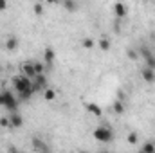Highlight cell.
<instances>
[{
  "instance_id": "obj_18",
  "label": "cell",
  "mask_w": 155,
  "mask_h": 153,
  "mask_svg": "<svg viewBox=\"0 0 155 153\" xmlns=\"http://www.w3.org/2000/svg\"><path fill=\"white\" fill-rule=\"evenodd\" d=\"M94 45H96V43H94L92 38H83V47H85V49H94Z\"/></svg>"
},
{
  "instance_id": "obj_22",
  "label": "cell",
  "mask_w": 155,
  "mask_h": 153,
  "mask_svg": "<svg viewBox=\"0 0 155 153\" xmlns=\"http://www.w3.org/2000/svg\"><path fill=\"white\" fill-rule=\"evenodd\" d=\"M128 58H130V60H137V58H139V54H137L134 49H128Z\"/></svg>"
},
{
  "instance_id": "obj_14",
  "label": "cell",
  "mask_w": 155,
  "mask_h": 153,
  "mask_svg": "<svg viewBox=\"0 0 155 153\" xmlns=\"http://www.w3.org/2000/svg\"><path fill=\"white\" fill-rule=\"evenodd\" d=\"M33 148L38 150V151H47V150H49V146H45L40 139H33Z\"/></svg>"
},
{
  "instance_id": "obj_1",
  "label": "cell",
  "mask_w": 155,
  "mask_h": 153,
  "mask_svg": "<svg viewBox=\"0 0 155 153\" xmlns=\"http://www.w3.org/2000/svg\"><path fill=\"white\" fill-rule=\"evenodd\" d=\"M18 103H20V99H18L13 92H9V90L0 92V106H2V108H5V110H9V112H15V110L18 108Z\"/></svg>"
},
{
  "instance_id": "obj_23",
  "label": "cell",
  "mask_w": 155,
  "mask_h": 153,
  "mask_svg": "<svg viewBox=\"0 0 155 153\" xmlns=\"http://www.w3.org/2000/svg\"><path fill=\"white\" fill-rule=\"evenodd\" d=\"M33 9H35V13H36V15H43V5H41V4H35V7H33Z\"/></svg>"
},
{
  "instance_id": "obj_24",
  "label": "cell",
  "mask_w": 155,
  "mask_h": 153,
  "mask_svg": "<svg viewBox=\"0 0 155 153\" xmlns=\"http://www.w3.org/2000/svg\"><path fill=\"white\" fill-rule=\"evenodd\" d=\"M45 67H47V65H43V63H35V69H36V74H38V72H43V70H45Z\"/></svg>"
},
{
  "instance_id": "obj_9",
  "label": "cell",
  "mask_w": 155,
  "mask_h": 153,
  "mask_svg": "<svg viewBox=\"0 0 155 153\" xmlns=\"http://www.w3.org/2000/svg\"><path fill=\"white\" fill-rule=\"evenodd\" d=\"M114 13H116L117 18H124V16H126V5H124L123 2H116V5H114Z\"/></svg>"
},
{
  "instance_id": "obj_13",
  "label": "cell",
  "mask_w": 155,
  "mask_h": 153,
  "mask_svg": "<svg viewBox=\"0 0 155 153\" xmlns=\"http://www.w3.org/2000/svg\"><path fill=\"white\" fill-rule=\"evenodd\" d=\"M87 110H88L90 114L97 115V117H99V115L103 114V112H101V108H99V106H97L96 103H88V105H87Z\"/></svg>"
},
{
  "instance_id": "obj_8",
  "label": "cell",
  "mask_w": 155,
  "mask_h": 153,
  "mask_svg": "<svg viewBox=\"0 0 155 153\" xmlns=\"http://www.w3.org/2000/svg\"><path fill=\"white\" fill-rule=\"evenodd\" d=\"M22 72L25 74L27 77H33L36 76V69H35V63H31V61H25L24 65H22Z\"/></svg>"
},
{
  "instance_id": "obj_19",
  "label": "cell",
  "mask_w": 155,
  "mask_h": 153,
  "mask_svg": "<svg viewBox=\"0 0 155 153\" xmlns=\"http://www.w3.org/2000/svg\"><path fill=\"white\" fill-rule=\"evenodd\" d=\"M43 97H45L47 101H52V99L56 97V92H54V90H51V88H47V90H45V96H43Z\"/></svg>"
},
{
  "instance_id": "obj_5",
  "label": "cell",
  "mask_w": 155,
  "mask_h": 153,
  "mask_svg": "<svg viewBox=\"0 0 155 153\" xmlns=\"http://www.w3.org/2000/svg\"><path fill=\"white\" fill-rule=\"evenodd\" d=\"M139 52H141V56L144 58V61H146V67H150V69H155V54L152 50H148L146 47H141L139 49Z\"/></svg>"
},
{
  "instance_id": "obj_20",
  "label": "cell",
  "mask_w": 155,
  "mask_h": 153,
  "mask_svg": "<svg viewBox=\"0 0 155 153\" xmlns=\"http://www.w3.org/2000/svg\"><path fill=\"white\" fill-rule=\"evenodd\" d=\"M128 142H130V144H135V142H137V133H135V132L128 133Z\"/></svg>"
},
{
  "instance_id": "obj_6",
  "label": "cell",
  "mask_w": 155,
  "mask_h": 153,
  "mask_svg": "<svg viewBox=\"0 0 155 153\" xmlns=\"http://www.w3.org/2000/svg\"><path fill=\"white\" fill-rule=\"evenodd\" d=\"M141 76L143 79L146 81V83H155V69H150V67H144L143 70H141Z\"/></svg>"
},
{
  "instance_id": "obj_25",
  "label": "cell",
  "mask_w": 155,
  "mask_h": 153,
  "mask_svg": "<svg viewBox=\"0 0 155 153\" xmlns=\"http://www.w3.org/2000/svg\"><path fill=\"white\" fill-rule=\"evenodd\" d=\"M5 7H7V0H0V13L5 11Z\"/></svg>"
},
{
  "instance_id": "obj_17",
  "label": "cell",
  "mask_w": 155,
  "mask_h": 153,
  "mask_svg": "<svg viewBox=\"0 0 155 153\" xmlns=\"http://www.w3.org/2000/svg\"><path fill=\"white\" fill-rule=\"evenodd\" d=\"M112 108H114V112H116V114H123V112H124V105L121 103V99H117Z\"/></svg>"
},
{
  "instance_id": "obj_7",
  "label": "cell",
  "mask_w": 155,
  "mask_h": 153,
  "mask_svg": "<svg viewBox=\"0 0 155 153\" xmlns=\"http://www.w3.org/2000/svg\"><path fill=\"white\" fill-rule=\"evenodd\" d=\"M9 122H11L13 128H20V126L24 124V117L15 110V112H11V115H9Z\"/></svg>"
},
{
  "instance_id": "obj_12",
  "label": "cell",
  "mask_w": 155,
  "mask_h": 153,
  "mask_svg": "<svg viewBox=\"0 0 155 153\" xmlns=\"http://www.w3.org/2000/svg\"><path fill=\"white\" fill-rule=\"evenodd\" d=\"M18 47V38L16 36H9V38L5 40V49L7 50H15Z\"/></svg>"
},
{
  "instance_id": "obj_4",
  "label": "cell",
  "mask_w": 155,
  "mask_h": 153,
  "mask_svg": "<svg viewBox=\"0 0 155 153\" xmlns=\"http://www.w3.org/2000/svg\"><path fill=\"white\" fill-rule=\"evenodd\" d=\"M45 86H47V77H45L43 72H38L36 76L33 77V90H35V94L40 92L41 88H45Z\"/></svg>"
},
{
  "instance_id": "obj_15",
  "label": "cell",
  "mask_w": 155,
  "mask_h": 153,
  "mask_svg": "<svg viewBox=\"0 0 155 153\" xmlns=\"http://www.w3.org/2000/svg\"><path fill=\"white\" fill-rule=\"evenodd\" d=\"M141 151H143V153H155V144H153V142H150V141H148V142H144V144L141 146Z\"/></svg>"
},
{
  "instance_id": "obj_21",
  "label": "cell",
  "mask_w": 155,
  "mask_h": 153,
  "mask_svg": "<svg viewBox=\"0 0 155 153\" xmlns=\"http://www.w3.org/2000/svg\"><path fill=\"white\" fill-rule=\"evenodd\" d=\"M0 126H4V128L11 126V122H9V117H0Z\"/></svg>"
},
{
  "instance_id": "obj_2",
  "label": "cell",
  "mask_w": 155,
  "mask_h": 153,
  "mask_svg": "<svg viewBox=\"0 0 155 153\" xmlns=\"http://www.w3.org/2000/svg\"><path fill=\"white\" fill-rule=\"evenodd\" d=\"M13 86H15L16 94L29 92V90H33V79L27 77L25 74H22V76H15L13 77ZM33 92H35V90H33Z\"/></svg>"
},
{
  "instance_id": "obj_3",
  "label": "cell",
  "mask_w": 155,
  "mask_h": 153,
  "mask_svg": "<svg viewBox=\"0 0 155 153\" xmlns=\"http://www.w3.org/2000/svg\"><path fill=\"white\" fill-rule=\"evenodd\" d=\"M94 139L99 142H112L114 141V132L108 124H101L94 130Z\"/></svg>"
},
{
  "instance_id": "obj_16",
  "label": "cell",
  "mask_w": 155,
  "mask_h": 153,
  "mask_svg": "<svg viewBox=\"0 0 155 153\" xmlns=\"http://www.w3.org/2000/svg\"><path fill=\"white\" fill-rule=\"evenodd\" d=\"M99 49L105 50V52H108V50H110V41H108L107 38H101L99 40Z\"/></svg>"
},
{
  "instance_id": "obj_10",
  "label": "cell",
  "mask_w": 155,
  "mask_h": 153,
  "mask_svg": "<svg viewBox=\"0 0 155 153\" xmlns=\"http://www.w3.org/2000/svg\"><path fill=\"white\" fill-rule=\"evenodd\" d=\"M43 60H45V63H47V69H51V67H52V61H54V50H52V49H45Z\"/></svg>"
},
{
  "instance_id": "obj_11",
  "label": "cell",
  "mask_w": 155,
  "mask_h": 153,
  "mask_svg": "<svg viewBox=\"0 0 155 153\" xmlns=\"http://www.w3.org/2000/svg\"><path fill=\"white\" fill-rule=\"evenodd\" d=\"M61 5H63V9H67L69 13H74V11H78L76 0H61Z\"/></svg>"
},
{
  "instance_id": "obj_26",
  "label": "cell",
  "mask_w": 155,
  "mask_h": 153,
  "mask_svg": "<svg viewBox=\"0 0 155 153\" xmlns=\"http://www.w3.org/2000/svg\"><path fill=\"white\" fill-rule=\"evenodd\" d=\"M47 4H56V2H60V0H45Z\"/></svg>"
}]
</instances>
